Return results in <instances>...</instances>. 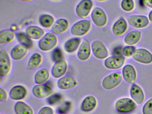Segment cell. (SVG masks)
<instances>
[{
  "instance_id": "cell-38",
  "label": "cell",
  "mask_w": 152,
  "mask_h": 114,
  "mask_svg": "<svg viewBox=\"0 0 152 114\" xmlns=\"http://www.w3.org/2000/svg\"><path fill=\"white\" fill-rule=\"evenodd\" d=\"M140 4L150 8H152V0H140Z\"/></svg>"
},
{
  "instance_id": "cell-37",
  "label": "cell",
  "mask_w": 152,
  "mask_h": 114,
  "mask_svg": "<svg viewBox=\"0 0 152 114\" xmlns=\"http://www.w3.org/2000/svg\"><path fill=\"white\" fill-rule=\"evenodd\" d=\"M7 99V94L5 90L0 88V101L1 102L6 101Z\"/></svg>"
},
{
  "instance_id": "cell-28",
  "label": "cell",
  "mask_w": 152,
  "mask_h": 114,
  "mask_svg": "<svg viewBox=\"0 0 152 114\" xmlns=\"http://www.w3.org/2000/svg\"><path fill=\"white\" fill-rule=\"evenodd\" d=\"M50 77V73L47 69H40L35 75L34 80L35 83L39 84H41L45 83Z\"/></svg>"
},
{
  "instance_id": "cell-12",
  "label": "cell",
  "mask_w": 152,
  "mask_h": 114,
  "mask_svg": "<svg viewBox=\"0 0 152 114\" xmlns=\"http://www.w3.org/2000/svg\"><path fill=\"white\" fill-rule=\"evenodd\" d=\"M67 65L64 60H59L55 63L51 70L52 75L59 78L64 75L67 70Z\"/></svg>"
},
{
  "instance_id": "cell-40",
  "label": "cell",
  "mask_w": 152,
  "mask_h": 114,
  "mask_svg": "<svg viewBox=\"0 0 152 114\" xmlns=\"http://www.w3.org/2000/svg\"><path fill=\"white\" fill-rule=\"evenodd\" d=\"M11 28H12V30H13V31H16L17 29V27L15 25H13L11 27Z\"/></svg>"
},
{
  "instance_id": "cell-39",
  "label": "cell",
  "mask_w": 152,
  "mask_h": 114,
  "mask_svg": "<svg viewBox=\"0 0 152 114\" xmlns=\"http://www.w3.org/2000/svg\"><path fill=\"white\" fill-rule=\"evenodd\" d=\"M148 18L150 22L152 23V10L149 12V15H148Z\"/></svg>"
},
{
  "instance_id": "cell-4",
  "label": "cell",
  "mask_w": 152,
  "mask_h": 114,
  "mask_svg": "<svg viewBox=\"0 0 152 114\" xmlns=\"http://www.w3.org/2000/svg\"><path fill=\"white\" fill-rule=\"evenodd\" d=\"M136 103L129 98H122L118 100L115 104L117 110L121 113H128L132 111L136 107Z\"/></svg>"
},
{
  "instance_id": "cell-18",
  "label": "cell",
  "mask_w": 152,
  "mask_h": 114,
  "mask_svg": "<svg viewBox=\"0 0 152 114\" xmlns=\"http://www.w3.org/2000/svg\"><path fill=\"white\" fill-rule=\"evenodd\" d=\"M130 94L132 98L137 104H141L144 101L145 95L143 91L140 87L137 85H132L130 90Z\"/></svg>"
},
{
  "instance_id": "cell-6",
  "label": "cell",
  "mask_w": 152,
  "mask_h": 114,
  "mask_svg": "<svg viewBox=\"0 0 152 114\" xmlns=\"http://www.w3.org/2000/svg\"><path fill=\"white\" fill-rule=\"evenodd\" d=\"M91 18L95 25L103 27L106 24L107 17L104 11L101 8H95L91 12Z\"/></svg>"
},
{
  "instance_id": "cell-19",
  "label": "cell",
  "mask_w": 152,
  "mask_h": 114,
  "mask_svg": "<svg viewBox=\"0 0 152 114\" xmlns=\"http://www.w3.org/2000/svg\"><path fill=\"white\" fill-rule=\"evenodd\" d=\"M27 94L26 89L22 86L18 85L13 87L10 91V96L11 99L15 100L24 99Z\"/></svg>"
},
{
  "instance_id": "cell-25",
  "label": "cell",
  "mask_w": 152,
  "mask_h": 114,
  "mask_svg": "<svg viewBox=\"0 0 152 114\" xmlns=\"http://www.w3.org/2000/svg\"><path fill=\"white\" fill-rule=\"evenodd\" d=\"M17 114H34L33 110L29 105L23 102H18L15 105Z\"/></svg>"
},
{
  "instance_id": "cell-44",
  "label": "cell",
  "mask_w": 152,
  "mask_h": 114,
  "mask_svg": "<svg viewBox=\"0 0 152 114\" xmlns=\"http://www.w3.org/2000/svg\"><path fill=\"white\" fill-rule=\"evenodd\" d=\"M54 1H58V0H54Z\"/></svg>"
},
{
  "instance_id": "cell-43",
  "label": "cell",
  "mask_w": 152,
  "mask_h": 114,
  "mask_svg": "<svg viewBox=\"0 0 152 114\" xmlns=\"http://www.w3.org/2000/svg\"><path fill=\"white\" fill-rule=\"evenodd\" d=\"M65 114V113H60V114Z\"/></svg>"
},
{
  "instance_id": "cell-27",
  "label": "cell",
  "mask_w": 152,
  "mask_h": 114,
  "mask_svg": "<svg viewBox=\"0 0 152 114\" xmlns=\"http://www.w3.org/2000/svg\"><path fill=\"white\" fill-rule=\"evenodd\" d=\"M15 33L12 30L6 29L0 32V43L7 44L13 41L15 37Z\"/></svg>"
},
{
  "instance_id": "cell-15",
  "label": "cell",
  "mask_w": 152,
  "mask_h": 114,
  "mask_svg": "<svg viewBox=\"0 0 152 114\" xmlns=\"http://www.w3.org/2000/svg\"><path fill=\"white\" fill-rule=\"evenodd\" d=\"M29 48L24 45L18 44L16 45L11 52V57L15 60L22 59L26 55Z\"/></svg>"
},
{
  "instance_id": "cell-13",
  "label": "cell",
  "mask_w": 152,
  "mask_h": 114,
  "mask_svg": "<svg viewBox=\"0 0 152 114\" xmlns=\"http://www.w3.org/2000/svg\"><path fill=\"white\" fill-rule=\"evenodd\" d=\"M33 94L35 97L44 98L50 95L53 92L50 87L45 85H38L34 87Z\"/></svg>"
},
{
  "instance_id": "cell-16",
  "label": "cell",
  "mask_w": 152,
  "mask_h": 114,
  "mask_svg": "<svg viewBox=\"0 0 152 114\" xmlns=\"http://www.w3.org/2000/svg\"><path fill=\"white\" fill-rule=\"evenodd\" d=\"M77 83L74 77L65 76L61 77L58 81V86L62 90L72 89L77 85Z\"/></svg>"
},
{
  "instance_id": "cell-11",
  "label": "cell",
  "mask_w": 152,
  "mask_h": 114,
  "mask_svg": "<svg viewBox=\"0 0 152 114\" xmlns=\"http://www.w3.org/2000/svg\"><path fill=\"white\" fill-rule=\"evenodd\" d=\"M125 58L121 56H112L107 58L104 61V65L109 69H118L122 66Z\"/></svg>"
},
{
  "instance_id": "cell-14",
  "label": "cell",
  "mask_w": 152,
  "mask_h": 114,
  "mask_svg": "<svg viewBox=\"0 0 152 114\" xmlns=\"http://www.w3.org/2000/svg\"><path fill=\"white\" fill-rule=\"evenodd\" d=\"M91 55L90 44L87 40H84L79 48L78 51V58L82 61H86Z\"/></svg>"
},
{
  "instance_id": "cell-10",
  "label": "cell",
  "mask_w": 152,
  "mask_h": 114,
  "mask_svg": "<svg viewBox=\"0 0 152 114\" xmlns=\"http://www.w3.org/2000/svg\"><path fill=\"white\" fill-rule=\"evenodd\" d=\"M92 5L93 4L91 0H83L76 7L77 15L81 18H86L89 14Z\"/></svg>"
},
{
  "instance_id": "cell-31",
  "label": "cell",
  "mask_w": 152,
  "mask_h": 114,
  "mask_svg": "<svg viewBox=\"0 0 152 114\" xmlns=\"http://www.w3.org/2000/svg\"><path fill=\"white\" fill-rule=\"evenodd\" d=\"M54 19L53 17L48 14L41 15L39 18L41 25L44 27L48 28L51 26L54 23Z\"/></svg>"
},
{
  "instance_id": "cell-7",
  "label": "cell",
  "mask_w": 152,
  "mask_h": 114,
  "mask_svg": "<svg viewBox=\"0 0 152 114\" xmlns=\"http://www.w3.org/2000/svg\"><path fill=\"white\" fill-rule=\"evenodd\" d=\"M94 56L98 59H103L108 56V52L104 45L99 41H94L91 45Z\"/></svg>"
},
{
  "instance_id": "cell-23",
  "label": "cell",
  "mask_w": 152,
  "mask_h": 114,
  "mask_svg": "<svg viewBox=\"0 0 152 114\" xmlns=\"http://www.w3.org/2000/svg\"><path fill=\"white\" fill-rule=\"evenodd\" d=\"M68 27V22L64 19L58 20L52 26L51 30L56 34H60L65 31Z\"/></svg>"
},
{
  "instance_id": "cell-20",
  "label": "cell",
  "mask_w": 152,
  "mask_h": 114,
  "mask_svg": "<svg viewBox=\"0 0 152 114\" xmlns=\"http://www.w3.org/2000/svg\"><path fill=\"white\" fill-rule=\"evenodd\" d=\"M96 100L94 96H88L83 101L81 108L84 112H90L96 107Z\"/></svg>"
},
{
  "instance_id": "cell-22",
  "label": "cell",
  "mask_w": 152,
  "mask_h": 114,
  "mask_svg": "<svg viewBox=\"0 0 152 114\" xmlns=\"http://www.w3.org/2000/svg\"><path fill=\"white\" fill-rule=\"evenodd\" d=\"M127 24L126 20L121 18L116 21L113 27V32L115 35L120 36L123 34L127 29Z\"/></svg>"
},
{
  "instance_id": "cell-34",
  "label": "cell",
  "mask_w": 152,
  "mask_h": 114,
  "mask_svg": "<svg viewBox=\"0 0 152 114\" xmlns=\"http://www.w3.org/2000/svg\"><path fill=\"white\" fill-rule=\"evenodd\" d=\"M135 48L134 46H127L124 47L123 49V54L126 57H130L135 52Z\"/></svg>"
},
{
  "instance_id": "cell-26",
  "label": "cell",
  "mask_w": 152,
  "mask_h": 114,
  "mask_svg": "<svg viewBox=\"0 0 152 114\" xmlns=\"http://www.w3.org/2000/svg\"><path fill=\"white\" fill-rule=\"evenodd\" d=\"M81 42L80 38H72L67 40L64 44V49L66 52L72 53L78 49Z\"/></svg>"
},
{
  "instance_id": "cell-41",
  "label": "cell",
  "mask_w": 152,
  "mask_h": 114,
  "mask_svg": "<svg viewBox=\"0 0 152 114\" xmlns=\"http://www.w3.org/2000/svg\"><path fill=\"white\" fill-rule=\"evenodd\" d=\"M22 1H31V0H21Z\"/></svg>"
},
{
  "instance_id": "cell-30",
  "label": "cell",
  "mask_w": 152,
  "mask_h": 114,
  "mask_svg": "<svg viewBox=\"0 0 152 114\" xmlns=\"http://www.w3.org/2000/svg\"><path fill=\"white\" fill-rule=\"evenodd\" d=\"M17 37L18 42L21 44L26 45L28 48H31V46H32V41L30 39V37L27 35L25 34L24 33H21V32L18 33L17 34Z\"/></svg>"
},
{
  "instance_id": "cell-9",
  "label": "cell",
  "mask_w": 152,
  "mask_h": 114,
  "mask_svg": "<svg viewBox=\"0 0 152 114\" xmlns=\"http://www.w3.org/2000/svg\"><path fill=\"white\" fill-rule=\"evenodd\" d=\"M128 22L132 26L136 28L145 27L149 24L148 18L142 15H133L129 17Z\"/></svg>"
},
{
  "instance_id": "cell-8",
  "label": "cell",
  "mask_w": 152,
  "mask_h": 114,
  "mask_svg": "<svg viewBox=\"0 0 152 114\" xmlns=\"http://www.w3.org/2000/svg\"><path fill=\"white\" fill-rule=\"evenodd\" d=\"M133 58L140 63L149 64L152 62V54L148 50L144 49H138L132 54Z\"/></svg>"
},
{
  "instance_id": "cell-21",
  "label": "cell",
  "mask_w": 152,
  "mask_h": 114,
  "mask_svg": "<svg viewBox=\"0 0 152 114\" xmlns=\"http://www.w3.org/2000/svg\"><path fill=\"white\" fill-rule=\"evenodd\" d=\"M44 31L37 26H31L27 28L26 34L30 38L38 40L41 38L44 34Z\"/></svg>"
},
{
  "instance_id": "cell-5",
  "label": "cell",
  "mask_w": 152,
  "mask_h": 114,
  "mask_svg": "<svg viewBox=\"0 0 152 114\" xmlns=\"http://www.w3.org/2000/svg\"><path fill=\"white\" fill-rule=\"evenodd\" d=\"M11 68V61L8 53L2 50L0 52V75L5 76Z\"/></svg>"
},
{
  "instance_id": "cell-36",
  "label": "cell",
  "mask_w": 152,
  "mask_h": 114,
  "mask_svg": "<svg viewBox=\"0 0 152 114\" xmlns=\"http://www.w3.org/2000/svg\"><path fill=\"white\" fill-rule=\"evenodd\" d=\"M38 114H54V111L50 107H45L41 109Z\"/></svg>"
},
{
  "instance_id": "cell-42",
  "label": "cell",
  "mask_w": 152,
  "mask_h": 114,
  "mask_svg": "<svg viewBox=\"0 0 152 114\" xmlns=\"http://www.w3.org/2000/svg\"><path fill=\"white\" fill-rule=\"evenodd\" d=\"M96 1H104V0H96Z\"/></svg>"
},
{
  "instance_id": "cell-32",
  "label": "cell",
  "mask_w": 152,
  "mask_h": 114,
  "mask_svg": "<svg viewBox=\"0 0 152 114\" xmlns=\"http://www.w3.org/2000/svg\"><path fill=\"white\" fill-rule=\"evenodd\" d=\"M122 9L125 11H131L134 8L133 0H123L121 3Z\"/></svg>"
},
{
  "instance_id": "cell-3",
  "label": "cell",
  "mask_w": 152,
  "mask_h": 114,
  "mask_svg": "<svg viewBox=\"0 0 152 114\" xmlns=\"http://www.w3.org/2000/svg\"><path fill=\"white\" fill-rule=\"evenodd\" d=\"M91 23L88 20H82L76 22L71 28V33L76 36H82L86 34L91 28Z\"/></svg>"
},
{
  "instance_id": "cell-33",
  "label": "cell",
  "mask_w": 152,
  "mask_h": 114,
  "mask_svg": "<svg viewBox=\"0 0 152 114\" xmlns=\"http://www.w3.org/2000/svg\"><path fill=\"white\" fill-rule=\"evenodd\" d=\"M143 114H152V98L148 101L143 107Z\"/></svg>"
},
{
  "instance_id": "cell-1",
  "label": "cell",
  "mask_w": 152,
  "mask_h": 114,
  "mask_svg": "<svg viewBox=\"0 0 152 114\" xmlns=\"http://www.w3.org/2000/svg\"><path fill=\"white\" fill-rule=\"evenodd\" d=\"M57 43V38L53 33H48L43 37L39 42L40 49L42 51H47L54 48Z\"/></svg>"
},
{
  "instance_id": "cell-17",
  "label": "cell",
  "mask_w": 152,
  "mask_h": 114,
  "mask_svg": "<svg viewBox=\"0 0 152 114\" xmlns=\"http://www.w3.org/2000/svg\"><path fill=\"white\" fill-rule=\"evenodd\" d=\"M123 75L124 78L126 82L129 83H133L136 81L137 74L133 66L127 65L123 69Z\"/></svg>"
},
{
  "instance_id": "cell-2",
  "label": "cell",
  "mask_w": 152,
  "mask_h": 114,
  "mask_svg": "<svg viewBox=\"0 0 152 114\" xmlns=\"http://www.w3.org/2000/svg\"><path fill=\"white\" fill-rule=\"evenodd\" d=\"M122 80L121 74L118 72L113 73L105 77L102 82V86L106 90L113 89L120 84Z\"/></svg>"
},
{
  "instance_id": "cell-24",
  "label": "cell",
  "mask_w": 152,
  "mask_h": 114,
  "mask_svg": "<svg viewBox=\"0 0 152 114\" xmlns=\"http://www.w3.org/2000/svg\"><path fill=\"white\" fill-rule=\"evenodd\" d=\"M141 32L137 30L132 31L124 37L125 43L128 45H133L138 42L141 38Z\"/></svg>"
},
{
  "instance_id": "cell-29",
  "label": "cell",
  "mask_w": 152,
  "mask_h": 114,
  "mask_svg": "<svg viewBox=\"0 0 152 114\" xmlns=\"http://www.w3.org/2000/svg\"><path fill=\"white\" fill-rule=\"evenodd\" d=\"M42 61V56L39 53H35L31 57L28 64V68L34 69L38 67Z\"/></svg>"
},
{
  "instance_id": "cell-35",
  "label": "cell",
  "mask_w": 152,
  "mask_h": 114,
  "mask_svg": "<svg viewBox=\"0 0 152 114\" xmlns=\"http://www.w3.org/2000/svg\"><path fill=\"white\" fill-rule=\"evenodd\" d=\"M62 57V51L60 49H56L55 50L53 54V58L54 61H58L61 60Z\"/></svg>"
}]
</instances>
